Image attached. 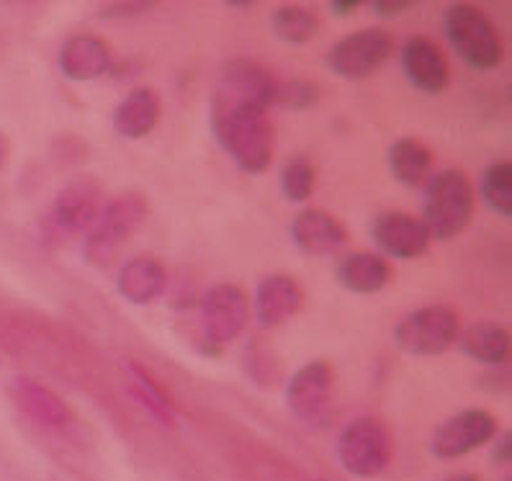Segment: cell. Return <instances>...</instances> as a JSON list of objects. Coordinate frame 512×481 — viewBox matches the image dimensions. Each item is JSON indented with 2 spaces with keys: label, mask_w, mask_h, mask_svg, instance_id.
I'll return each mask as SVG.
<instances>
[{
  "label": "cell",
  "mask_w": 512,
  "mask_h": 481,
  "mask_svg": "<svg viewBox=\"0 0 512 481\" xmlns=\"http://www.w3.org/2000/svg\"><path fill=\"white\" fill-rule=\"evenodd\" d=\"M211 134L217 145L235 160L247 175L266 173L273 160L276 134L266 111L255 109H217L209 106Z\"/></svg>",
  "instance_id": "1"
},
{
  "label": "cell",
  "mask_w": 512,
  "mask_h": 481,
  "mask_svg": "<svg viewBox=\"0 0 512 481\" xmlns=\"http://www.w3.org/2000/svg\"><path fill=\"white\" fill-rule=\"evenodd\" d=\"M147 217H150V206L142 193L124 191L109 204H103L98 219L83 237L80 255H83L85 265L106 268L121 247L132 240L134 232L147 222Z\"/></svg>",
  "instance_id": "2"
},
{
  "label": "cell",
  "mask_w": 512,
  "mask_h": 481,
  "mask_svg": "<svg viewBox=\"0 0 512 481\" xmlns=\"http://www.w3.org/2000/svg\"><path fill=\"white\" fill-rule=\"evenodd\" d=\"M474 214V188L461 170H440L425 183L420 222L438 242L461 235Z\"/></svg>",
  "instance_id": "3"
},
{
  "label": "cell",
  "mask_w": 512,
  "mask_h": 481,
  "mask_svg": "<svg viewBox=\"0 0 512 481\" xmlns=\"http://www.w3.org/2000/svg\"><path fill=\"white\" fill-rule=\"evenodd\" d=\"M443 34L456 57H461V62L479 73L494 70L505 55L500 34L487 13L474 3H451L443 11Z\"/></svg>",
  "instance_id": "4"
},
{
  "label": "cell",
  "mask_w": 512,
  "mask_h": 481,
  "mask_svg": "<svg viewBox=\"0 0 512 481\" xmlns=\"http://www.w3.org/2000/svg\"><path fill=\"white\" fill-rule=\"evenodd\" d=\"M335 456L345 474L374 479L392 463V438L376 417H356L338 433Z\"/></svg>",
  "instance_id": "5"
},
{
  "label": "cell",
  "mask_w": 512,
  "mask_h": 481,
  "mask_svg": "<svg viewBox=\"0 0 512 481\" xmlns=\"http://www.w3.org/2000/svg\"><path fill=\"white\" fill-rule=\"evenodd\" d=\"M286 407L302 425L320 430L332 422L335 415V373L322 358L304 363L299 371L291 373L284 389Z\"/></svg>",
  "instance_id": "6"
},
{
  "label": "cell",
  "mask_w": 512,
  "mask_h": 481,
  "mask_svg": "<svg viewBox=\"0 0 512 481\" xmlns=\"http://www.w3.org/2000/svg\"><path fill=\"white\" fill-rule=\"evenodd\" d=\"M276 83L278 80L260 62L235 57L219 67L211 106L268 111L273 106V96H276Z\"/></svg>",
  "instance_id": "7"
},
{
  "label": "cell",
  "mask_w": 512,
  "mask_h": 481,
  "mask_svg": "<svg viewBox=\"0 0 512 481\" xmlns=\"http://www.w3.org/2000/svg\"><path fill=\"white\" fill-rule=\"evenodd\" d=\"M103 191L93 178H78L57 193L42 229L49 242H70L85 237L101 214Z\"/></svg>",
  "instance_id": "8"
},
{
  "label": "cell",
  "mask_w": 512,
  "mask_h": 481,
  "mask_svg": "<svg viewBox=\"0 0 512 481\" xmlns=\"http://www.w3.org/2000/svg\"><path fill=\"white\" fill-rule=\"evenodd\" d=\"M461 332L458 314L448 307H422L399 319L394 327V345L415 358H433L453 348Z\"/></svg>",
  "instance_id": "9"
},
{
  "label": "cell",
  "mask_w": 512,
  "mask_h": 481,
  "mask_svg": "<svg viewBox=\"0 0 512 481\" xmlns=\"http://www.w3.org/2000/svg\"><path fill=\"white\" fill-rule=\"evenodd\" d=\"M392 55V37L384 29L353 31L330 47L325 65L343 80H363L374 75L386 57Z\"/></svg>",
  "instance_id": "10"
},
{
  "label": "cell",
  "mask_w": 512,
  "mask_h": 481,
  "mask_svg": "<svg viewBox=\"0 0 512 481\" xmlns=\"http://www.w3.org/2000/svg\"><path fill=\"white\" fill-rule=\"evenodd\" d=\"M494 435H497V420L487 409H461L435 427L428 451L440 461H453L492 443Z\"/></svg>",
  "instance_id": "11"
},
{
  "label": "cell",
  "mask_w": 512,
  "mask_h": 481,
  "mask_svg": "<svg viewBox=\"0 0 512 481\" xmlns=\"http://www.w3.org/2000/svg\"><path fill=\"white\" fill-rule=\"evenodd\" d=\"M247 296L235 283H217L201 299V330L204 343L224 348L247 325Z\"/></svg>",
  "instance_id": "12"
},
{
  "label": "cell",
  "mask_w": 512,
  "mask_h": 481,
  "mask_svg": "<svg viewBox=\"0 0 512 481\" xmlns=\"http://www.w3.org/2000/svg\"><path fill=\"white\" fill-rule=\"evenodd\" d=\"M371 242L379 247V253L394 260H415L428 253L430 232L425 224L404 211H381L368 224Z\"/></svg>",
  "instance_id": "13"
},
{
  "label": "cell",
  "mask_w": 512,
  "mask_h": 481,
  "mask_svg": "<svg viewBox=\"0 0 512 481\" xmlns=\"http://www.w3.org/2000/svg\"><path fill=\"white\" fill-rule=\"evenodd\" d=\"M399 65L407 83L425 96H440L448 88L451 70L446 55L428 37H410L399 49Z\"/></svg>",
  "instance_id": "14"
},
{
  "label": "cell",
  "mask_w": 512,
  "mask_h": 481,
  "mask_svg": "<svg viewBox=\"0 0 512 481\" xmlns=\"http://www.w3.org/2000/svg\"><path fill=\"white\" fill-rule=\"evenodd\" d=\"M57 67L67 80L73 83H88L109 75L114 70L109 44L93 34H75L62 42L57 52Z\"/></svg>",
  "instance_id": "15"
},
{
  "label": "cell",
  "mask_w": 512,
  "mask_h": 481,
  "mask_svg": "<svg viewBox=\"0 0 512 481\" xmlns=\"http://www.w3.org/2000/svg\"><path fill=\"white\" fill-rule=\"evenodd\" d=\"M289 237L299 253L314 255V258L338 253L348 242V232L343 224L320 209L299 211L289 224Z\"/></svg>",
  "instance_id": "16"
},
{
  "label": "cell",
  "mask_w": 512,
  "mask_h": 481,
  "mask_svg": "<svg viewBox=\"0 0 512 481\" xmlns=\"http://www.w3.org/2000/svg\"><path fill=\"white\" fill-rule=\"evenodd\" d=\"M11 394L16 407L29 417L31 422L47 427V430H67L75 422L73 409L67 407L62 397H57L55 391L47 389L39 381L29 379V376H19L13 379Z\"/></svg>",
  "instance_id": "17"
},
{
  "label": "cell",
  "mask_w": 512,
  "mask_h": 481,
  "mask_svg": "<svg viewBox=\"0 0 512 481\" xmlns=\"http://www.w3.org/2000/svg\"><path fill=\"white\" fill-rule=\"evenodd\" d=\"M304 304V294L294 276L271 273L255 289V319L263 327H278L289 322Z\"/></svg>",
  "instance_id": "18"
},
{
  "label": "cell",
  "mask_w": 512,
  "mask_h": 481,
  "mask_svg": "<svg viewBox=\"0 0 512 481\" xmlns=\"http://www.w3.org/2000/svg\"><path fill=\"white\" fill-rule=\"evenodd\" d=\"M168 286V271L152 255H137L127 260L116 273V291L132 307H147L160 299Z\"/></svg>",
  "instance_id": "19"
},
{
  "label": "cell",
  "mask_w": 512,
  "mask_h": 481,
  "mask_svg": "<svg viewBox=\"0 0 512 481\" xmlns=\"http://www.w3.org/2000/svg\"><path fill=\"white\" fill-rule=\"evenodd\" d=\"M160 119V98L152 88H134L124 101L114 109L111 116V129L124 142H137L145 139Z\"/></svg>",
  "instance_id": "20"
},
{
  "label": "cell",
  "mask_w": 512,
  "mask_h": 481,
  "mask_svg": "<svg viewBox=\"0 0 512 481\" xmlns=\"http://www.w3.org/2000/svg\"><path fill=\"white\" fill-rule=\"evenodd\" d=\"M458 350L479 366L502 368L510 361V332L497 322H476L469 330L458 332Z\"/></svg>",
  "instance_id": "21"
},
{
  "label": "cell",
  "mask_w": 512,
  "mask_h": 481,
  "mask_svg": "<svg viewBox=\"0 0 512 481\" xmlns=\"http://www.w3.org/2000/svg\"><path fill=\"white\" fill-rule=\"evenodd\" d=\"M335 278L350 294H379L389 286V278H392V271L381 255L374 253H363V250H356V253H348L338 260L335 265Z\"/></svg>",
  "instance_id": "22"
},
{
  "label": "cell",
  "mask_w": 512,
  "mask_h": 481,
  "mask_svg": "<svg viewBox=\"0 0 512 481\" xmlns=\"http://www.w3.org/2000/svg\"><path fill=\"white\" fill-rule=\"evenodd\" d=\"M386 168L394 181L404 188H417L428 183L430 168H433V155L417 139L402 137L389 145L386 150Z\"/></svg>",
  "instance_id": "23"
},
{
  "label": "cell",
  "mask_w": 512,
  "mask_h": 481,
  "mask_svg": "<svg viewBox=\"0 0 512 481\" xmlns=\"http://www.w3.org/2000/svg\"><path fill=\"white\" fill-rule=\"evenodd\" d=\"M129 379H132V391L134 397H137V402L145 404L147 412H150L160 425L175 427V422H178V409H175L168 391L152 379V373H147L139 363L129 361Z\"/></svg>",
  "instance_id": "24"
},
{
  "label": "cell",
  "mask_w": 512,
  "mask_h": 481,
  "mask_svg": "<svg viewBox=\"0 0 512 481\" xmlns=\"http://www.w3.org/2000/svg\"><path fill=\"white\" fill-rule=\"evenodd\" d=\"M271 31L278 42L302 47V44L312 42L317 37L320 21L312 11L302 6H278L271 13Z\"/></svg>",
  "instance_id": "25"
},
{
  "label": "cell",
  "mask_w": 512,
  "mask_h": 481,
  "mask_svg": "<svg viewBox=\"0 0 512 481\" xmlns=\"http://www.w3.org/2000/svg\"><path fill=\"white\" fill-rule=\"evenodd\" d=\"M482 201L502 219L512 217V165L507 160L487 165L479 181Z\"/></svg>",
  "instance_id": "26"
},
{
  "label": "cell",
  "mask_w": 512,
  "mask_h": 481,
  "mask_svg": "<svg viewBox=\"0 0 512 481\" xmlns=\"http://www.w3.org/2000/svg\"><path fill=\"white\" fill-rule=\"evenodd\" d=\"M314 183H317V170L312 160L304 155H291L284 160L281 173H278V188L284 193V199L291 204H304L312 199Z\"/></svg>",
  "instance_id": "27"
},
{
  "label": "cell",
  "mask_w": 512,
  "mask_h": 481,
  "mask_svg": "<svg viewBox=\"0 0 512 481\" xmlns=\"http://www.w3.org/2000/svg\"><path fill=\"white\" fill-rule=\"evenodd\" d=\"M322 98V88L309 78H291L284 83H276V96L273 106L284 111H309L314 109Z\"/></svg>",
  "instance_id": "28"
},
{
  "label": "cell",
  "mask_w": 512,
  "mask_h": 481,
  "mask_svg": "<svg viewBox=\"0 0 512 481\" xmlns=\"http://www.w3.org/2000/svg\"><path fill=\"white\" fill-rule=\"evenodd\" d=\"M152 8H155V3H150V0H119V3H106V6L98 8V19H137V16H145L147 11H152Z\"/></svg>",
  "instance_id": "29"
},
{
  "label": "cell",
  "mask_w": 512,
  "mask_h": 481,
  "mask_svg": "<svg viewBox=\"0 0 512 481\" xmlns=\"http://www.w3.org/2000/svg\"><path fill=\"white\" fill-rule=\"evenodd\" d=\"M415 8V0H374L371 3V11L379 16V19H399L404 13Z\"/></svg>",
  "instance_id": "30"
},
{
  "label": "cell",
  "mask_w": 512,
  "mask_h": 481,
  "mask_svg": "<svg viewBox=\"0 0 512 481\" xmlns=\"http://www.w3.org/2000/svg\"><path fill=\"white\" fill-rule=\"evenodd\" d=\"M492 461L497 466H507L512 461V433H502L492 445Z\"/></svg>",
  "instance_id": "31"
},
{
  "label": "cell",
  "mask_w": 512,
  "mask_h": 481,
  "mask_svg": "<svg viewBox=\"0 0 512 481\" xmlns=\"http://www.w3.org/2000/svg\"><path fill=\"white\" fill-rule=\"evenodd\" d=\"M361 6V0H330V3H327V8H330V13L335 19H348V16H353Z\"/></svg>",
  "instance_id": "32"
},
{
  "label": "cell",
  "mask_w": 512,
  "mask_h": 481,
  "mask_svg": "<svg viewBox=\"0 0 512 481\" xmlns=\"http://www.w3.org/2000/svg\"><path fill=\"white\" fill-rule=\"evenodd\" d=\"M8 160H11V139L6 132H0V173L6 170Z\"/></svg>",
  "instance_id": "33"
},
{
  "label": "cell",
  "mask_w": 512,
  "mask_h": 481,
  "mask_svg": "<svg viewBox=\"0 0 512 481\" xmlns=\"http://www.w3.org/2000/svg\"><path fill=\"white\" fill-rule=\"evenodd\" d=\"M224 6L235 8V11L245 13V11H250V8H253L255 3H253V0H224Z\"/></svg>",
  "instance_id": "34"
},
{
  "label": "cell",
  "mask_w": 512,
  "mask_h": 481,
  "mask_svg": "<svg viewBox=\"0 0 512 481\" xmlns=\"http://www.w3.org/2000/svg\"><path fill=\"white\" fill-rule=\"evenodd\" d=\"M443 481H479V479H476L474 474H453V476H448V479H443Z\"/></svg>",
  "instance_id": "35"
},
{
  "label": "cell",
  "mask_w": 512,
  "mask_h": 481,
  "mask_svg": "<svg viewBox=\"0 0 512 481\" xmlns=\"http://www.w3.org/2000/svg\"><path fill=\"white\" fill-rule=\"evenodd\" d=\"M505 481H512V479H505Z\"/></svg>",
  "instance_id": "36"
}]
</instances>
